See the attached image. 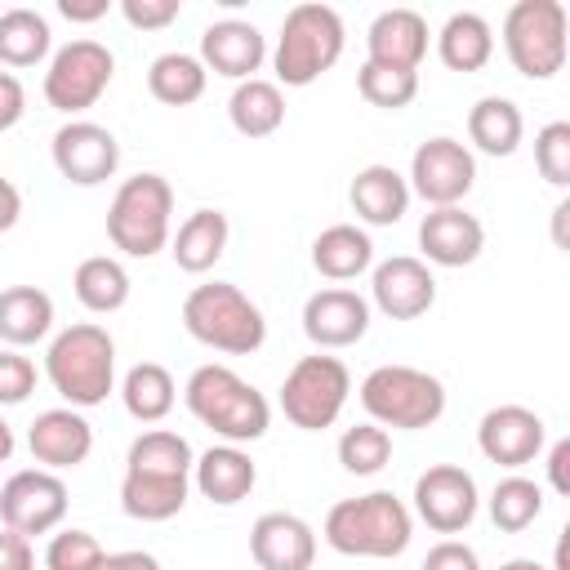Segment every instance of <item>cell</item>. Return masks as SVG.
<instances>
[{
    "label": "cell",
    "instance_id": "1",
    "mask_svg": "<svg viewBox=\"0 0 570 570\" xmlns=\"http://www.w3.org/2000/svg\"><path fill=\"white\" fill-rule=\"evenodd\" d=\"M45 379L71 410L102 405L116 387V338L94 321L67 325L45 352Z\"/></svg>",
    "mask_w": 570,
    "mask_h": 570
},
{
    "label": "cell",
    "instance_id": "2",
    "mask_svg": "<svg viewBox=\"0 0 570 570\" xmlns=\"http://www.w3.org/2000/svg\"><path fill=\"white\" fill-rule=\"evenodd\" d=\"M414 539V517L392 490L338 499L325 512V543L343 557H401Z\"/></svg>",
    "mask_w": 570,
    "mask_h": 570
},
{
    "label": "cell",
    "instance_id": "3",
    "mask_svg": "<svg viewBox=\"0 0 570 570\" xmlns=\"http://www.w3.org/2000/svg\"><path fill=\"white\" fill-rule=\"evenodd\" d=\"M183 401L227 445L258 441L267 432V423H272L267 396L254 383H245L236 370H227V365H200V370H191V379L183 387Z\"/></svg>",
    "mask_w": 570,
    "mask_h": 570
},
{
    "label": "cell",
    "instance_id": "4",
    "mask_svg": "<svg viewBox=\"0 0 570 570\" xmlns=\"http://www.w3.org/2000/svg\"><path fill=\"white\" fill-rule=\"evenodd\" d=\"M183 325L196 343H205L214 352H227V356H249L267 338V321H263L258 303L232 281L196 285L183 298Z\"/></svg>",
    "mask_w": 570,
    "mask_h": 570
},
{
    "label": "cell",
    "instance_id": "5",
    "mask_svg": "<svg viewBox=\"0 0 570 570\" xmlns=\"http://www.w3.org/2000/svg\"><path fill=\"white\" fill-rule=\"evenodd\" d=\"M343 18L330 4H294L276 36V80L289 89H307L343 58Z\"/></svg>",
    "mask_w": 570,
    "mask_h": 570
},
{
    "label": "cell",
    "instance_id": "6",
    "mask_svg": "<svg viewBox=\"0 0 570 570\" xmlns=\"http://www.w3.org/2000/svg\"><path fill=\"white\" fill-rule=\"evenodd\" d=\"M174 187L160 174H134L116 187L107 205V236L129 258H151L169 245Z\"/></svg>",
    "mask_w": 570,
    "mask_h": 570
},
{
    "label": "cell",
    "instance_id": "7",
    "mask_svg": "<svg viewBox=\"0 0 570 570\" xmlns=\"http://www.w3.org/2000/svg\"><path fill=\"white\" fill-rule=\"evenodd\" d=\"M361 405L379 428H432L445 414V383L414 365H379L361 379Z\"/></svg>",
    "mask_w": 570,
    "mask_h": 570
},
{
    "label": "cell",
    "instance_id": "8",
    "mask_svg": "<svg viewBox=\"0 0 570 570\" xmlns=\"http://www.w3.org/2000/svg\"><path fill=\"white\" fill-rule=\"evenodd\" d=\"M570 18L561 0H517L503 18V49L525 80H548L566 67Z\"/></svg>",
    "mask_w": 570,
    "mask_h": 570
},
{
    "label": "cell",
    "instance_id": "9",
    "mask_svg": "<svg viewBox=\"0 0 570 570\" xmlns=\"http://www.w3.org/2000/svg\"><path fill=\"white\" fill-rule=\"evenodd\" d=\"M347 392H352V374H347V365L338 356H325V352L298 356L294 370L281 383V410H285V419L294 428L321 432L343 414Z\"/></svg>",
    "mask_w": 570,
    "mask_h": 570
},
{
    "label": "cell",
    "instance_id": "10",
    "mask_svg": "<svg viewBox=\"0 0 570 570\" xmlns=\"http://www.w3.org/2000/svg\"><path fill=\"white\" fill-rule=\"evenodd\" d=\"M111 76H116V58H111L107 45H98V40H71V45H62V49L49 58V71H45V102H49L53 111L76 116V111L94 107V102L107 94Z\"/></svg>",
    "mask_w": 570,
    "mask_h": 570
},
{
    "label": "cell",
    "instance_id": "11",
    "mask_svg": "<svg viewBox=\"0 0 570 570\" xmlns=\"http://www.w3.org/2000/svg\"><path fill=\"white\" fill-rule=\"evenodd\" d=\"M410 196H423L432 209H445V205H459L472 183H476V156L459 142V138H428L414 147L410 156Z\"/></svg>",
    "mask_w": 570,
    "mask_h": 570
},
{
    "label": "cell",
    "instance_id": "12",
    "mask_svg": "<svg viewBox=\"0 0 570 570\" xmlns=\"http://www.w3.org/2000/svg\"><path fill=\"white\" fill-rule=\"evenodd\" d=\"M67 485L49 468H22L0 485V521L18 534H49L67 517Z\"/></svg>",
    "mask_w": 570,
    "mask_h": 570
},
{
    "label": "cell",
    "instance_id": "13",
    "mask_svg": "<svg viewBox=\"0 0 570 570\" xmlns=\"http://www.w3.org/2000/svg\"><path fill=\"white\" fill-rule=\"evenodd\" d=\"M476 481L472 472H463L459 463H432L428 472H419L414 481V512L419 521H428V530L436 534H459L472 525L476 517Z\"/></svg>",
    "mask_w": 570,
    "mask_h": 570
},
{
    "label": "cell",
    "instance_id": "14",
    "mask_svg": "<svg viewBox=\"0 0 570 570\" xmlns=\"http://www.w3.org/2000/svg\"><path fill=\"white\" fill-rule=\"evenodd\" d=\"M49 151H53L58 174H62L67 183H76V187H98V183H107V178L116 174V165H120V142H116V134H111L107 125H94V120H67V125L53 134Z\"/></svg>",
    "mask_w": 570,
    "mask_h": 570
},
{
    "label": "cell",
    "instance_id": "15",
    "mask_svg": "<svg viewBox=\"0 0 570 570\" xmlns=\"http://www.w3.org/2000/svg\"><path fill=\"white\" fill-rule=\"evenodd\" d=\"M543 419L525 405H494L476 423V445L499 468H525L543 450Z\"/></svg>",
    "mask_w": 570,
    "mask_h": 570
},
{
    "label": "cell",
    "instance_id": "16",
    "mask_svg": "<svg viewBox=\"0 0 570 570\" xmlns=\"http://www.w3.org/2000/svg\"><path fill=\"white\" fill-rule=\"evenodd\" d=\"M370 294H374V307L392 321H414L423 316L432 303H436V276L423 258H410V254H396V258H383L370 276Z\"/></svg>",
    "mask_w": 570,
    "mask_h": 570
},
{
    "label": "cell",
    "instance_id": "17",
    "mask_svg": "<svg viewBox=\"0 0 570 570\" xmlns=\"http://www.w3.org/2000/svg\"><path fill=\"white\" fill-rule=\"evenodd\" d=\"M370 330V298H361L356 289H316L307 303H303V334L321 347V352H334V347H352L361 343Z\"/></svg>",
    "mask_w": 570,
    "mask_h": 570
},
{
    "label": "cell",
    "instance_id": "18",
    "mask_svg": "<svg viewBox=\"0 0 570 570\" xmlns=\"http://www.w3.org/2000/svg\"><path fill=\"white\" fill-rule=\"evenodd\" d=\"M263 58H267V40L245 18H223V22H209L200 31V62L214 76H227L236 85L240 80H254V71L263 67Z\"/></svg>",
    "mask_w": 570,
    "mask_h": 570
},
{
    "label": "cell",
    "instance_id": "19",
    "mask_svg": "<svg viewBox=\"0 0 570 570\" xmlns=\"http://www.w3.org/2000/svg\"><path fill=\"white\" fill-rule=\"evenodd\" d=\"M419 249L436 267H468L485 249V227H481L476 214H468L459 205H445V209L423 214V223H419Z\"/></svg>",
    "mask_w": 570,
    "mask_h": 570
},
{
    "label": "cell",
    "instance_id": "20",
    "mask_svg": "<svg viewBox=\"0 0 570 570\" xmlns=\"http://www.w3.org/2000/svg\"><path fill=\"white\" fill-rule=\"evenodd\" d=\"M27 445H31V459L49 472H62V468H80L94 450V428L80 410L71 405H58V410H45L36 414L31 432H27Z\"/></svg>",
    "mask_w": 570,
    "mask_h": 570
},
{
    "label": "cell",
    "instance_id": "21",
    "mask_svg": "<svg viewBox=\"0 0 570 570\" xmlns=\"http://www.w3.org/2000/svg\"><path fill=\"white\" fill-rule=\"evenodd\" d=\"M249 557L258 570H312L316 534L294 512H263L249 530Z\"/></svg>",
    "mask_w": 570,
    "mask_h": 570
},
{
    "label": "cell",
    "instance_id": "22",
    "mask_svg": "<svg viewBox=\"0 0 570 570\" xmlns=\"http://www.w3.org/2000/svg\"><path fill=\"white\" fill-rule=\"evenodd\" d=\"M365 62L379 67H396V71H419L423 53H428V22L414 9H383L370 31H365Z\"/></svg>",
    "mask_w": 570,
    "mask_h": 570
},
{
    "label": "cell",
    "instance_id": "23",
    "mask_svg": "<svg viewBox=\"0 0 570 570\" xmlns=\"http://www.w3.org/2000/svg\"><path fill=\"white\" fill-rule=\"evenodd\" d=\"M191 485L209 499V503H218V508H232V503H240V499H249V490L258 485V468H254V459L240 450V445H209L205 454H196V463H191Z\"/></svg>",
    "mask_w": 570,
    "mask_h": 570
},
{
    "label": "cell",
    "instance_id": "24",
    "mask_svg": "<svg viewBox=\"0 0 570 570\" xmlns=\"http://www.w3.org/2000/svg\"><path fill=\"white\" fill-rule=\"evenodd\" d=\"M347 200H352V209H356L361 223L392 227L410 209V183L392 165H365V169H356V178L347 187Z\"/></svg>",
    "mask_w": 570,
    "mask_h": 570
},
{
    "label": "cell",
    "instance_id": "25",
    "mask_svg": "<svg viewBox=\"0 0 570 570\" xmlns=\"http://www.w3.org/2000/svg\"><path fill=\"white\" fill-rule=\"evenodd\" d=\"M191 476H160V472H129L120 476V508L134 521H169L187 508Z\"/></svg>",
    "mask_w": 570,
    "mask_h": 570
},
{
    "label": "cell",
    "instance_id": "26",
    "mask_svg": "<svg viewBox=\"0 0 570 570\" xmlns=\"http://www.w3.org/2000/svg\"><path fill=\"white\" fill-rule=\"evenodd\" d=\"M374 263V240L356 223H334L312 240V267L325 281H356Z\"/></svg>",
    "mask_w": 570,
    "mask_h": 570
},
{
    "label": "cell",
    "instance_id": "27",
    "mask_svg": "<svg viewBox=\"0 0 570 570\" xmlns=\"http://www.w3.org/2000/svg\"><path fill=\"white\" fill-rule=\"evenodd\" d=\"M227 236H232V227H227V214L223 209H196V214H187L178 223V236H174V249L169 254H174V263L183 272L200 276V272H209L223 258Z\"/></svg>",
    "mask_w": 570,
    "mask_h": 570
},
{
    "label": "cell",
    "instance_id": "28",
    "mask_svg": "<svg viewBox=\"0 0 570 570\" xmlns=\"http://www.w3.org/2000/svg\"><path fill=\"white\" fill-rule=\"evenodd\" d=\"M53 330V298L36 285L0 289V338L9 347H31Z\"/></svg>",
    "mask_w": 570,
    "mask_h": 570
},
{
    "label": "cell",
    "instance_id": "29",
    "mask_svg": "<svg viewBox=\"0 0 570 570\" xmlns=\"http://www.w3.org/2000/svg\"><path fill=\"white\" fill-rule=\"evenodd\" d=\"M436 53L450 71H481L494 58V31L481 13L459 9L445 18V27L436 31Z\"/></svg>",
    "mask_w": 570,
    "mask_h": 570
},
{
    "label": "cell",
    "instance_id": "30",
    "mask_svg": "<svg viewBox=\"0 0 570 570\" xmlns=\"http://www.w3.org/2000/svg\"><path fill=\"white\" fill-rule=\"evenodd\" d=\"M521 134H525V120H521V107L512 98H476L472 111H468V138L476 151L485 156H512L521 147Z\"/></svg>",
    "mask_w": 570,
    "mask_h": 570
},
{
    "label": "cell",
    "instance_id": "31",
    "mask_svg": "<svg viewBox=\"0 0 570 570\" xmlns=\"http://www.w3.org/2000/svg\"><path fill=\"white\" fill-rule=\"evenodd\" d=\"M227 116H232V129L245 134V138H267L285 125V94L281 85L272 80H240L227 98Z\"/></svg>",
    "mask_w": 570,
    "mask_h": 570
},
{
    "label": "cell",
    "instance_id": "32",
    "mask_svg": "<svg viewBox=\"0 0 570 570\" xmlns=\"http://www.w3.org/2000/svg\"><path fill=\"white\" fill-rule=\"evenodd\" d=\"M71 289H76L80 307H89V312H98V316H111V312H120V307L129 303V272H125L120 258L94 254V258H85V263L76 267Z\"/></svg>",
    "mask_w": 570,
    "mask_h": 570
},
{
    "label": "cell",
    "instance_id": "33",
    "mask_svg": "<svg viewBox=\"0 0 570 570\" xmlns=\"http://www.w3.org/2000/svg\"><path fill=\"white\" fill-rule=\"evenodd\" d=\"M120 401H125L129 419H138V423H160V419L174 410V401H178L174 374H169L165 365H156V361H138V365L125 374V383H120Z\"/></svg>",
    "mask_w": 570,
    "mask_h": 570
},
{
    "label": "cell",
    "instance_id": "34",
    "mask_svg": "<svg viewBox=\"0 0 570 570\" xmlns=\"http://www.w3.org/2000/svg\"><path fill=\"white\" fill-rule=\"evenodd\" d=\"M49 45H53V31H49L45 13L22 9V4L0 13V62L4 67H36V62H45Z\"/></svg>",
    "mask_w": 570,
    "mask_h": 570
},
{
    "label": "cell",
    "instance_id": "35",
    "mask_svg": "<svg viewBox=\"0 0 570 570\" xmlns=\"http://www.w3.org/2000/svg\"><path fill=\"white\" fill-rule=\"evenodd\" d=\"M205 80H209V71H205V62L196 58V53H160L151 67H147V89H151V98L156 102H165V107H191L200 94H205Z\"/></svg>",
    "mask_w": 570,
    "mask_h": 570
},
{
    "label": "cell",
    "instance_id": "36",
    "mask_svg": "<svg viewBox=\"0 0 570 570\" xmlns=\"http://www.w3.org/2000/svg\"><path fill=\"white\" fill-rule=\"evenodd\" d=\"M191 463H196V454H191L187 436H178L169 428L142 432L129 445V454H125V468L129 472H160V476H191Z\"/></svg>",
    "mask_w": 570,
    "mask_h": 570
},
{
    "label": "cell",
    "instance_id": "37",
    "mask_svg": "<svg viewBox=\"0 0 570 570\" xmlns=\"http://www.w3.org/2000/svg\"><path fill=\"white\" fill-rule=\"evenodd\" d=\"M543 512V485L530 481V476H503L490 494V521L503 530V534H521L539 521Z\"/></svg>",
    "mask_w": 570,
    "mask_h": 570
},
{
    "label": "cell",
    "instance_id": "38",
    "mask_svg": "<svg viewBox=\"0 0 570 570\" xmlns=\"http://www.w3.org/2000/svg\"><path fill=\"white\" fill-rule=\"evenodd\" d=\"M338 463L352 476H374L392 463V432L379 423H356L338 436Z\"/></svg>",
    "mask_w": 570,
    "mask_h": 570
},
{
    "label": "cell",
    "instance_id": "39",
    "mask_svg": "<svg viewBox=\"0 0 570 570\" xmlns=\"http://www.w3.org/2000/svg\"><path fill=\"white\" fill-rule=\"evenodd\" d=\"M356 89L370 107H383V111H401L414 102L419 94V71H396V67H379V62H361L356 71Z\"/></svg>",
    "mask_w": 570,
    "mask_h": 570
},
{
    "label": "cell",
    "instance_id": "40",
    "mask_svg": "<svg viewBox=\"0 0 570 570\" xmlns=\"http://www.w3.org/2000/svg\"><path fill=\"white\" fill-rule=\"evenodd\" d=\"M102 543L89 530H58L45 548V570H98Z\"/></svg>",
    "mask_w": 570,
    "mask_h": 570
},
{
    "label": "cell",
    "instance_id": "41",
    "mask_svg": "<svg viewBox=\"0 0 570 570\" xmlns=\"http://www.w3.org/2000/svg\"><path fill=\"white\" fill-rule=\"evenodd\" d=\"M534 165L552 187L570 183V120H552L534 134Z\"/></svg>",
    "mask_w": 570,
    "mask_h": 570
},
{
    "label": "cell",
    "instance_id": "42",
    "mask_svg": "<svg viewBox=\"0 0 570 570\" xmlns=\"http://www.w3.org/2000/svg\"><path fill=\"white\" fill-rule=\"evenodd\" d=\"M36 392V365L18 347L0 352V405H22Z\"/></svg>",
    "mask_w": 570,
    "mask_h": 570
},
{
    "label": "cell",
    "instance_id": "43",
    "mask_svg": "<svg viewBox=\"0 0 570 570\" xmlns=\"http://www.w3.org/2000/svg\"><path fill=\"white\" fill-rule=\"evenodd\" d=\"M120 13L134 31H160L183 13V4L178 0H120Z\"/></svg>",
    "mask_w": 570,
    "mask_h": 570
},
{
    "label": "cell",
    "instance_id": "44",
    "mask_svg": "<svg viewBox=\"0 0 570 570\" xmlns=\"http://www.w3.org/2000/svg\"><path fill=\"white\" fill-rule=\"evenodd\" d=\"M419 570H481V557H476V548H468L459 539H441L436 548H428Z\"/></svg>",
    "mask_w": 570,
    "mask_h": 570
},
{
    "label": "cell",
    "instance_id": "45",
    "mask_svg": "<svg viewBox=\"0 0 570 570\" xmlns=\"http://www.w3.org/2000/svg\"><path fill=\"white\" fill-rule=\"evenodd\" d=\"M22 111H27V89H22V80H18L13 71H0V134L13 129V125L22 120Z\"/></svg>",
    "mask_w": 570,
    "mask_h": 570
},
{
    "label": "cell",
    "instance_id": "46",
    "mask_svg": "<svg viewBox=\"0 0 570 570\" xmlns=\"http://www.w3.org/2000/svg\"><path fill=\"white\" fill-rule=\"evenodd\" d=\"M0 570H36V552H31V539L0 525Z\"/></svg>",
    "mask_w": 570,
    "mask_h": 570
},
{
    "label": "cell",
    "instance_id": "47",
    "mask_svg": "<svg viewBox=\"0 0 570 570\" xmlns=\"http://www.w3.org/2000/svg\"><path fill=\"white\" fill-rule=\"evenodd\" d=\"M98 570H160V561L142 548H129V552H102Z\"/></svg>",
    "mask_w": 570,
    "mask_h": 570
},
{
    "label": "cell",
    "instance_id": "48",
    "mask_svg": "<svg viewBox=\"0 0 570 570\" xmlns=\"http://www.w3.org/2000/svg\"><path fill=\"white\" fill-rule=\"evenodd\" d=\"M107 9H111L107 0H58V13L67 22H98Z\"/></svg>",
    "mask_w": 570,
    "mask_h": 570
},
{
    "label": "cell",
    "instance_id": "49",
    "mask_svg": "<svg viewBox=\"0 0 570 570\" xmlns=\"http://www.w3.org/2000/svg\"><path fill=\"white\" fill-rule=\"evenodd\" d=\"M566 463H570V441H557L552 454H548V481H552L557 494H570V472H566Z\"/></svg>",
    "mask_w": 570,
    "mask_h": 570
},
{
    "label": "cell",
    "instance_id": "50",
    "mask_svg": "<svg viewBox=\"0 0 570 570\" xmlns=\"http://www.w3.org/2000/svg\"><path fill=\"white\" fill-rule=\"evenodd\" d=\"M18 214H22V196L9 178H0V232H9L18 223Z\"/></svg>",
    "mask_w": 570,
    "mask_h": 570
},
{
    "label": "cell",
    "instance_id": "51",
    "mask_svg": "<svg viewBox=\"0 0 570 570\" xmlns=\"http://www.w3.org/2000/svg\"><path fill=\"white\" fill-rule=\"evenodd\" d=\"M9 454H13V428L0 419V463H9Z\"/></svg>",
    "mask_w": 570,
    "mask_h": 570
},
{
    "label": "cell",
    "instance_id": "52",
    "mask_svg": "<svg viewBox=\"0 0 570 570\" xmlns=\"http://www.w3.org/2000/svg\"><path fill=\"white\" fill-rule=\"evenodd\" d=\"M499 570H548V566H539L534 557H512V561H503Z\"/></svg>",
    "mask_w": 570,
    "mask_h": 570
}]
</instances>
